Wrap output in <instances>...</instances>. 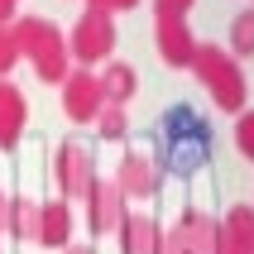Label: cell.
<instances>
[{"label":"cell","mask_w":254,"mask_h":254,"mask_svg":"<svg viewBox=\"0 0 254 254\" xmlns=\"http://www.w3.org/2000/svg\"><path fill=\"white\" fill-rule=\"evenodd\" d=\"M154 149H158V158H163L173 173H187V168H197L201 158L211 154V129H206V120H201L197 111L178 106V111H168L158 120V144Z\"/></svg>","instance_id":"cell-1"},{"label":"cell","mask_w":254,"mask_h":254,"mask_svg":"<svg viewBox=\"0 0 254 254\" xmlns=\"http://www.w3.org/2000/svg\"><path fill=\"white\" fill-rule=\"evenodd\" d=\"M192 67L206 77V86L216 91V106H226V111H240L245 106V77H240V67L235 63H226V53L221 48H197L192 53Z\"/></svg>","instance_id":"cell-2"},{"label":"cell","mask_w":254,"mask_h":254,"mask_svg":"<svg viewBox=\"0 0 254 254\" xmlns=\"http://www.w3.org/2000/svg\"><path fill=\"white\" fill-rule=\"evenodd\" d=\"M19 53L34 58L39 77H48V82L63 77V43H58L48 19H24V29H19Z\"/></svg>","instance_id":"cell-3"},{"label":"cell","mask_w":254,"mask_h":254,"mask_svg":"<svg viewBox=\"0 0 254 254\" xmlns=\"http://www.w3.org/2000/svg\"><path fill=\"white\" fill-rule=\"evenodd\" d=\"M101 82L96 77H86V72H77V77H67V86H63V111L77 120V125H86V120H96L101 115Z\"/></svg>","instance_id":"cell-4"},{"label":"cell","mask_w":254,"mask_h":254,"mask_svg":"<svg viewBox=\"0 0 254 254\" xmlns=\"http://www.w3.org/2000/svg\"><path fill=\"white\" fill-rule=\"evenodd\" d=\"M86 154L77 149V144H67L63 154H58V173H63V192H77V197H86L91 192V183H86Z\"/></svg>","instance_id":"cell-5"},{"label":"cell","mask_w":254,"mask_h":254,"mask_svg":"<svg viewBox=\"0 0 254 254\" xmlns=\"http://www.w3.org/2000/svg\"><path fill=\"white\" fill-rule=\"evenodd\" d=\"M19 125H24V101H19V91H14V86L0 82V149H14Z\"/></svg>","instance_id":"cell-6"},{"label":"cell","mask_w":254,"mask_h":254,"mask_svg":"<svg viewBox=\"0 0 254 254\" xmlns=\"http://www.w3.org/2000/svg\"><path fill=\"white\" fill-rule=\"evenodd\" d=\"M39 240L43 245H63L67 240V201H48L39 211Z\"/></svg>","instance_id":"cell-7"},{"label":"cell","mask_w":254,"mask_h":254,"mask_svg":"<svg viewBox=\"0 0 254 254\" xmlns=\"http://www.w3.org/2000/svg\"><path fill=\"white\" fill-rule=\"evenodd\" d=\"M106 39H111V24H106V14H86L82 19V39H77V53L82 58H96V53H106Z\"/></svg>","instance_id":"cell-8"},{"label":"cell","mask_w":254,"mask_h":254,"mask_svg":"<svg viewBox=\"0 0 254 254\" xmlns=\"http://www.w3.org/2000/svg\"><path fill=\"white\" fill-rule=\"evenodd\" d=\"M101 96L106 101H129L134 96V72H129L125 63H111L106 77H101Z\"/></svg>","instance_id":"cell-9"},{"label":"cell","mask_w":254,"mask_h":254,"mask_svg":"<svg viewBox=\"0 0 254 254\" xmlns=\"http://www.w3.org/2000/svg\"><path fill=\"white\" fill-rule=\"evenodd\" d=\"M115 211H120V187L115 183H101L96 187V216H91V230H111L115 226Z\"/></svg>","instance_id":"cell-10"},{"label":"cell","mask_w":254,"mask_h":254,"mask_svg":"<svg viewBox=\"0 0 254 254\" xmlns=\"http://www.w3.org/2000/svg\"><path fill=\"white\" fill-rule=\"evenodd\" d=\"M5 226H10L19 240H39V206H34L29 197H19L14 201V216L5 221Z\"/></svg>","instance_id":"cell-11"},{"label":"cell","mask_w":254,"mask_h":254,"mask_svg":"<svg viewBox=\"0 0 254 254\" xmlns=\"http://www.w3.org/2000/svg\"><path fill=\"white\" fill-rule=\"evenodd\" d=\"M125 235H129V254H158V230H154V221H129L125 226Z\"/></svg>","instance_id":"cell-12"},{"label":"cell","mask_w":254,"mask_h":254,"mask_svg":"<svg viewBox=\"0 0 254 254\" xmlns=\"http://www.w3.org/2000/svg\"><path fill=\"white\" fill-rule=\"evenodd\" d=\"M120 187V192H129V197H144V192H149V158H129L125 163V183H115Z\"/></svg>","instance_id":"cell-13"},{"label":"cell","mask_w":254,"mask_h":254,"mask_svg":"<svg viewBox=\"0 0 254 254\" xmlns=\"http://www.w3.org/2000/svg\"><path fill=\"white\" fill-rule=\"evenodd\" d=\"M230 48L235 53H254V10H245L235 19V34H230Z\"/></svg>","instance_id":"cell-14"},{"label":"cell","mask_w":254,"mask_h":254,"mask_svg":"<svg viewBox=\"0 0 254 254\" xmlns=\"http://www.w3.org/2000/svg\"><path fill=\"white\" fill-rule=\"evenodd\" d=\"M14 58H19V34H0V72H10L14 67Z\"/></svg>","instance_id":"cell-15"},{"label":"cell","mask_w":254,"mask_h":254,"mask_svg":"<svg viewBox=\"0 0 254 254\" xmlns=\"http://www.w3.org/2000/svg\"><path fill=\"white\" fill-rule=\"evenodd\" d=\"M235 139H240V154H245V158H254V115H245V120H240Z\"/></svg>","instance_id":"cell-16"},{"label":"cell","mask_w":254,"mask_h":254,"mask_svg":"<svg viewBox=\"0 0 254 254\" xmlns=\"http://www.w3.org/2000/svg\"><path fill=\"white\" fill-rule=\"evenodd\" d=\"M101 134H106V139H120V134H125V115L106 111V115H101Z\"/></svg>","instance_id":"cell-17"},{"label":"cell","mask_w":254,"mask_h":254,"mask_svg":"<svg viewBox=\"0 0 254 254\" xmlns=\"http://www.w3.org/2000/svg\"><path fill=\"white\" fill-rule=\"evenodd\" d=\"M129 5H139V0H96L101 14H106V10H129Z\"/></svg>","instance_id":"cell-18"},{"label":"cell","mask_w":254,"mask_h":254,"mask_svg":"<svg viewBox=\"0 0 254 254\" xmlns=\"http://www.w3.org/2000/svg\"><path fill=\"white\" fill-rule=\"evenodd\" d=\"M10 10H14V0H0V24L10 19Z\"/></svg>","instance_id":"cell-19"},{"label":"cell","mask_w":254,"mask_h":254,"mask_svg":"<svg viewBox=\"0 0 254 254\" xmlns=\"http://www.w3.org/2000/svg\"><path fill=\"white\" fill-rule=\"evenodd\" d=\"M72 254H91V250H72Z\"/></svg>","instance_id":"cell-20"}]
</instances>
